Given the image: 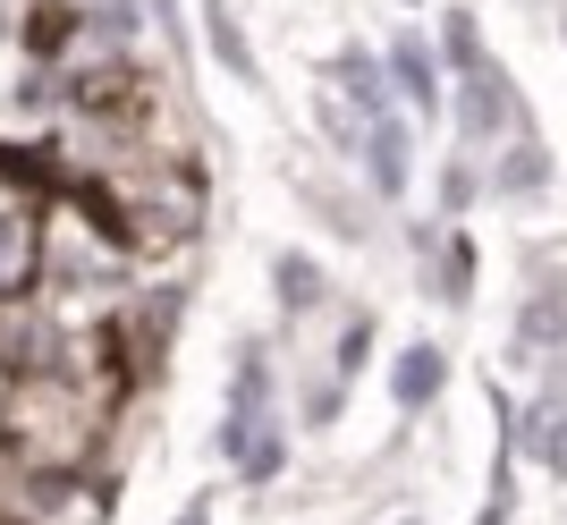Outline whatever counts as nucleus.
<instances>
[{
  "instance_id": "obj_1",
  "label": "nucleus",
  "mask_w": 567,
  "mask_h": 525,
  "mask_svg": "<svg viewBox=\"0 0 567 525\" xmlns=\"http://www.w3.org/2000/svg\"><path fill=\"white\" fill-rule=\"evenodd\" d=\"M450 51H457V136H466V144L525 136V111H517V94H508V76L492 69V51H483L474 18H450Z\"/></svg>"
},
{
  "instance_id": "obj_9",
  "label": "nucleus",
  "mask_w": 567,
  "mask_h": 525,
  "mask_svg": "<svg viewBox=\"0 0 567 525\" xmlns=\"http://www.w3.org/2000/svg\"><path fill=\"white\" fill-rule=\"evenodd\" d=\"M432 390H441V348H406V357H399V399L424 406Z\"/></svg>"
},
{
  "instance_id": "obj_5",
  "label": "nucleus",
  "mask_w": 567,
  "mask_h": 525,
  "mask_svg": "<svg viewBox=\"0 0 567 525\" xmlns=\"http://www.w3.org/2000/svg\"><path fill=\"white\" fill-rule=\"evenodd\" d=\"M331 94L348 102V111H364V120H381V111H390V76H381L373 51H339L331 60Z\"/></svg>"
},
{
  "instance_id": "obj_4",
  "label": "nucleus",
  "mask_w": 567,
  "mask_h": 525,
  "mask_svg": "<svg viewBox=\"0 0 567 525\" xmlns=\"http://www.w3.org/2000/svg\"><path fill=\"white\" fill-rule=\"evenodd\" d=\"M85 34H94V9H85V0H25V18H18V43L34 51L43 69H51V60H69Z\"/></svg>"
},
{
  "instance_id": "obj_7",
  "label": "nucleus",
  "mask_w": 567,
  "mask_h": 525,
  "mask_svg": "<svg viewBox=\"0 0 567 525\" xmlns=\"http://www.w3.org/2000/svg\"><path fill=\"white\" fill-rule=\"evenodd\" d=\"M517 348H525V357H550V348H567V297H534V306L517 313Z\"/></svg>"
},
{
  "instance_id": "obj_3",
  "label": "nucleus",
  "mask_w": 567,
  "mask_h": 525,
  "mask_svg": "<svg viewBox=\"0 0 567 525\" xmlns=\"http://www.w3.org/2000/svg\"><path fill=\"white\" fill-rule=\"evenodd\" d=\"M34 280H43V213L0 204V297H34Z\"/></svg>"
},
{
  "instance_id": "obj_6",
  "label": "nucleus",
  "mask_w": 567,
  "mask_h": 525,
  "mask_svg": "<svg viewBox=\"0 0 567 525\" xmlns=\"http://www.w3.org/2000/svg\"><path fill=\"white\" fill-rule=\"evenodd\" d=\"M355 153H364V169L381 178V195L406 187V127L390 120V111H381V120H364V144H355Z\"/></svg>"
},
{
  "instance_id": "obj_2",
  "label": "nucleus",
  "mask_w": 567,
  "mask_h": 525,
  "mask_svg": "<svg viewBox=\"0 0 567 525\" xmlns=\"http://www.w3.org/2000/svg\"><path fill=\"white\" fill-rule=\"evenodd\" d=\"M262 357H246L237 364V415H229V432H220V450L246 466V475H280V424H271V406H262Z\"/></svg>"
},
{
  "instance_id": "obj_10",
  "label": "nucleus",
  "mask_w": 567,
  "mask_h": 525,
  "mask_svg": "<svg viewBox=\"0 0 567 525\" xmlns=\"http://www.w3.org/2000/svg\"><path fill=\"white\" fill-rule=\"evenodd\" d=\"M390 76H399L406 102H432V60H424V43H399V51H390Z\"/></svg>"
},
{
  "instance_id": "obj_12",
  "label": "nucleus",
  "mask_w": 567,
  "mask_h": 525,
  "mask_svg": "<svg viewBox=\"0 0 567 525\" xmlns=\"http://www.w3.org/2000/svg\"><path fill=\"white\" fill-rule=\"evenodd\" d=\"M0 34H9V18H0Z\"/></svg>"
},
{
  "instance_id": "obj_11",
  "label": "nucleus",
  "mask_w": 567,
  "mask_h": 525,
  "mask_svg": "<svg viewBox=\"0 0 567 525\" xmlns=\"http://www.w3.org/2000/svg\"><path fill=\"white\" fill-rule=\"evenodd\" d=\"M280 297H288V306L322 297V280H313V262H306V255H280Z\"/></svg>"
},
{
  "instance_id": "obj_8",
  "label": "nucleus",
  "mask_w": 567,
  "mask_h": 525,
  "mask_svg": "<svg viewBox=\"0 0 567 525\" xmlns=\"http://www.w3.org/2000/svg\"><path fill=\"white\" fill-rule=\"evenodd\" d=\"M517 441L543 457V466H559V475H567V406H525Z\"/></svg>"
}]
</instances>
